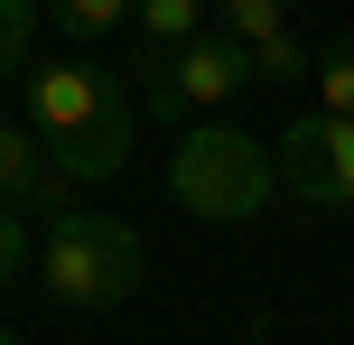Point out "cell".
Returning <instances> with one entry per match:
<instances>
[{"instance_id":"7a4b0ae2","label":"cell","mask_w":354,"mask_h":345,"mask_svg":"<svg viewBox=\"0 0 354 345\" xmlns=\"http://www.w3.org/2000/svg\"><path fill=\"white\" fill-rule=\"evenodd\" d=\"M270 187H280L270 140H252V131H233V122H205V131H187V140L168 149V196L187 205V215H205V224H252L270 205Z\"/></svg>"},{"instance_id":"277c9868","label":"cell","mask_w":354,"mask_h":345,"mask_svg":"<svg viewBox=\"0 0 354 345\" xmlns=\"http://www.w3.org/2000/svg\"><path fill=\"white\" fill-rule=\"evenodd\" d=\"M270 168H280V187H289L299 205L354 215V122H345V112H308V122H289V140L270 149Z\"/></svg>"},{"instance_id":"4fadbf2b","label":"cell","mask_w":354,"mask_h":345,"mask_svg":"<svg viewBox=\"0 0 354 345\" xmlns=\"http://www.w3.org/2000/svg\"><path fill=\"white\" fill-rule=\"evenodd\" d=\"M19 261H28V224H19V205H0V290L19 280Z\"/></svg>"},{"instance_id":"8992f818","label":"cell","mask_w":354,"mask_h":345,"mask_svg":"<svg viewBox=\"0 0 354 345\" xmlns=\"http://www.w3.org/2000/svg\"><path fill=\"white\" fill-rule=\"evenodd\" d=\"M0 205H56L66 215V168L47 159L28 122H0Z\"/></svg>"},{"instance_id":"8fae6325","label":"cell","mask_w":354,"mask_h":345,"mask_svg":"<svg viewBox=\"0 0 354 345\" xmlns=\"http://www.w3.org/2000/svg\"><path fill=\"white\" fill-rule=\"evenodd\" d=\"M47 10H56V28H66V37H93V28H112L131 0H47Z\"/></svg>"},{"instance_id":"6da1fadb","label":"cell","mask_w":354,"mask_h":345,"mask_svg":"<svg viewBox=\"0 0 354 345\" xmlns=\"http://www.w3.org/2000/svg\"><path fill=\"white\" fill-rule=\"evenodd\" d=\"M28 131L47 140V159L66 168L75 187H103L131 168V131H140V112H131V84L112 66H37L28 75Z\"/></svg>"},{"instance_id":"5b68a950","label":"cell","mask_w":354,"mask_h":345,"mask_svg":"<svg viewBox=\"0 0 354 345\" xmlns=\"http://www.w3.org/2000/svg\"><path fill=\"white\" fill-rule=\"evenodd\" d=\"M243 84H252V47L224 37V28H196L187 47L149 75V112H159V122H187V112L224 103V93H243Z\"/></svg>"},{"instance_id":"5bb4252c","label":"cell","mask_w":354,"mask_h":345,"mask_svg":"<svg viewBox=\"0 0 354 345\" xmlns=\"http://www.w3.org/2000/svg\"><path fill=\"white\" fill-rule=\"evenodd\" d=\"M0 345H19V336H10V327H0Z\"/></svg>"},{"instance_id":"7c38bea8","label":"cell","mask_w":354,"mask_h":345,"mask_svg":"<svg viewBox=\"0 0 354 345\" xmlns=\"http://www.w3.org/2000/svg\"><path fill=\"white\" fill-rule=\"evenodd\" d=\"M28 37H37V0H0V75L28 56Z\"/></svg>"},{"instance_id":"9c48e42d","label":"cell","mask_w":354,"mask_h":345,"mask_svg":"<svg viewBox=\"0 0 354 345\" xmlns=\"http://www.w3.org/2000/svg\"><path fill=\"white\" fill-rule=\"evenodd\" d=\"M214 10H224V37H243V47L289 28V0H214Z\"/></svg>"},{"instance_id":"ba28073f","label":"cell","mask_w":354,"mask_h":345,"mask_svg":"<svg viewBox=\"0 0 354 345\" xmlns=\"http://www.w3.org/2000/svg\"><path fill=\"white\" fill-rule=\"evenodd\" d=\"M131 19H140V37H159V47H187L196 19H205V0H131Z\"/></svg>"},{"instance_id":"3957f363","label":"cell","mask_w":354,"mask_h":345,"mask_svg":"<svg viewBox=\"0 0 354 345\" xmlns=\"http://www.w3.org/2000/svg\"><path fill=\"white\" fill-rule=\"evenodd\" d=\"M149 271L140 234H131L122 215H56L47 224V252H37V280H47V299H66V308H112V299H131Z\"/></svg>"},{"instance_id":"52a82bcc","label":"cell","mask_w":354,"mask_h":345,"mask_svg":"<svg viewBox=\"0 0 354 345\" xmlns=\"http://www.w3.org/2000/svg\"><path fill=\"white\" fill-rule=\"evenodd\" d=\"M308 84H317V112H345V122H354V28L308 66Z\"/></svg>"},{"instance_id":"30bf717a","label":"cell","mask_w":354,"mask_h":345,"mask_svg":"<svg viewBox=\"0 0 354 345\" xmlns=\"http://www.w3.org/2000/svg\"><path fill=\"white\" fill-rule=\"evenodd\" d=\"M308 66H317V56H308L299 37H289V28H280V37H261V47H252V84H299Z\"/></svg>"}]
</instances>
